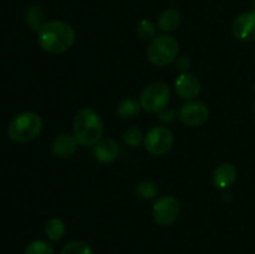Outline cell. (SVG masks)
I'll return each instance as SVG.
<instances>
[{
  "mask_svg": "<svg viewBox=\"0 0 255 254\" xmlns=\"http://www.w3.org/2000/svg\"><path fill=\"white\" fill-rule=\"evenodd\" d=\"M26 22L30 25L32 30L39 31L40 27L42 26V20H44V12L39 6H30L26 11Z\"/></svg>",
  "mask_w": 255,
  "mask_h": 254,
  "instance_id": "cell-19",
  "label": "cell"
},
{
  "mask_svg": "<svg viewBox=\"0 0 255 254\" xmlns=\"http://www.w3.org/2000/svg\"><path fill=\"white\" fill-rule=\"evenodd\" d=\"M181 24V14L176 9H166L158 17V27L164 32L174 31Z\"/></svg>",
  "mask_w": 255,
  "mask_h": 254,
  "instance_id": "cell-14",
  "label": "cell"
},
{
  "mask_svg": "<svg viewBox=\"0 0 255 254\" xmlns=\"http://www.w3.org/2000/svg\"><path fill=\"white\" fill-rule=\"evenodd\" d=\"M252 4H253V7H254V11H255V0H252Z\"/></svg>",
  "mask_w": 255,
  "mask_h": 254,
  "instance_id": "cell-25",
  "label": "cell"
},
{
  "mask_svg": "<svg viewBox=\"0 0 255 254\" xmlns=\"http://www.w3.org/2000/svg\"><path fill=\"white\" fill-rule=\"evenodd\" d=\"M137 34L143 40H153L156 37V27L151 20L142 19L137 25Z\"/></svg>",
  "mask_w": 255,
  "mask_h": 254,
  "instance_id": "cell-22",
  "label": "cell"
},
{
  "mask_svg": "<svg viewBox=\"0 0 255 254\" xmlns=\"http://www.w3.org/2000/svg\"><path fill=\"white\" fill-rule=\"evenodd\" d=\"M181 204L173 196H162L154 202L152 216L154 222L162 227H168L178 219Z\"/></svg>",
  "mask_w": 255,
  "mask_h": 254,
  "instance_id": "cell-7",
  "label": "cell"
},
{
  "mask_svg": "<svg viewBox=\"0 0 255 254\" xmlns=\"http://www.w3.org/2000/svg\"><path fill=\"white\" fill-rule=\"evenodd\" d=\"M234 37L244 42H255V11H246L237 16L232 24Z\"/></svg>",
  "mask_w": 255,
  "mask_h": 254,
  "instance_id": "cell-9",
  "label": "cell"
},
{
  "mask_svg": "<svg viewBox=\"0 0 255 254\" xmlns=\"http://www.w3.org/2000/svg\"><path fill=\"white\" fill-rule=\"evenodd\" d=\"M65 223L60 218H51L45 226V233L51 242H57L65 236Z\"/></svg>",
  "mask_w": 255,
  "mask_h": 254,
  "instance_id": "cell-16",
  "label": "cell"
},
{
  "mask_svg": "<svg viewBox=\"0 0 255 254\" xmlns=\"http://www.w3.org/2000/svg\"><path fill=\"white\" fill-rule=\"evenodd\" d=\"M179 44L171 35H159L151 40L147 49V59L153 66H168L178 57Z\"/></svg>",
  "mask_w": 255,
  "mask_h": 254,
  "instance_id": "cell-4",
  "label": "cell"
},
{
  "mask_svg": "<svg viewBox=\"0 0 255 254\" xmlns=\"http://www.w3.org/2000/svg\"><path fill=\"white\" fill-rule=\"evenodd\" d=\"M181 122L189 127L203 126L209 119V109L201 101H188L181 107L178 112Z\"/></svg>",
  "mask_w": 255,
  "mask_h": 254,
  "instance_id": "cell-8",
  "label": "cell"
},
{
  "mask_svg": "<svg viewBox=\"0 0 255 254\" xmlns=\"http://www.w3.org/2000/svg\"><path fill=\"white\" fill-rule=\"evenodd\" d=\"M238 172L232 163H222L214 169L213 172V183L214 186L221 189H226L233 186L237 181Z\"/></svg>",
  "mask_w": 255,
  "mask_h": 254,
  "instance_id": "cell-13",
  "label": "cell"
},
{
  "mask_svg": "<svg viewBox=\"0 0 255 254\" xmlns=\"http://www.w3.org/2000/svg\"><path fill=\"white\" fill-rule=\"evenodd\" d=\"M174 90L181 99L192 101L201 94L202 85L198 77L189 72H182L174 81Z\"/></svg>",
  "mask_w": 255,
  "mask_h": 254,
  "instance_id": "cell-10",
  "label": "cell"
},
{
  "mask_svg": "<svg viewBox=\"0 0 255 254\" xmlns=\"http://www.w3.org/2000/svg\"><path fill=\"white\" fill-rule=\"evenodd\" d=\"M174 143V136L172 131L167 127L156 126L152 127L144 134V149L152 156H163L168 153Z\"/></svg>",
  "mask_w": 255,
  "mask_h": 254,
  "instance_id": "cell-6",
  "label": "cell"
},
{
  "mask_svg": "<svg viewBox=\"0 0 255 254\" xmlns=\"http://www.w3.org/2000/svg\"><path fill=\"white\" fill-rule=\"evenodd\" d=\"M120 148L119 144L112 138H104L99 141V143L95 144L94 154L96 159L101 163H111L119 157Z\"/></svg>",
  "mask_w": 255,
  "mask_h": 254,
  "instance_id": "cell-11",
  "label": "cell"
},
{
  "mask_svg": "<svg viewBox=\"0 0 255 254\" xmlns=\"http://www.w3.org/2000/svg\"><path fill=\"white\" fill-rule=\"evenodd\" d=\"M136 194L141 199H153L158 194V186L152 181H141L136 186Z\"/></svg>",
  "mask_w": 255,
  "mask_h": 254,
  "instance_id": "cell-17",
  "label": "cell"
},
{
  "mask_svg": "<svg viewBox=\"0 0 255 254\" xmlns=\"http://www.w3.org/2000/svg\"><path fill=\"white\" fill-rule=\"evenodd\" d=\"M141 109V104L136 99H125L117 106V115L122 120H131L139 114Z\"/></svg>",
  "mask_w": 255,
  "mask_h": 254,
  "instance_id": "cell-15",
  "label": "cell"
},
{
  "mask_svg": "<svg viewBox=\"0 0 255 254\" xmlns=\"http://www.w3.org/2000/svg\"><path fill=\"white\" fill-rule=\"evenodd\" d=\"M77 141L74 136L67 133H61L55 137L52 142V152L59 158H70L76 153Z\"/></svg>",
  "mask_w": 255,
  "mask_h": 254,
  "instance_id": "cell-12",
  "label": "cell"
},
{
  "mask_svg": "<svg viewBox=\"0 0 255 254\" xmlns=\"http://www.w3.org/2000/svg\"><path fill=\"white\" fill-rule=\"evenodd\" d=\"M76 34L71 25L61 20L44 22L37 31V42L49 54H62L72 47Z\"/></svg>",
  "mask_w": 255,
  "mask_h": 254,
  "instance_id": "cell-1",
  "label": "cell"
},
{
  "mask_svg": "<svg viewBox=\"0 0 255 254\" xmlns=\"http://www.w3.org/2000/svg\"><path fill=\"white\" fill-rule=\"evenodd\" d=\"M24 254H54V248L45 241H34L27 244Z\"/></svg>",
  "mask_w": 255,
  "mask_h": 254,
  "instance_id": "cell-21",
  "label": "cell"
},
{
  "mask_svg": "<svg viewBox=\"0 0 255 254\" xmlns=\"http://www.w3.org/2000/svg\"><path fill=\"white\" fill-rule=\"evenodd\" d=\"M254 112H255V102H254Z\"/></svg>",
  "mask_w": 255,
  "mask_h": 254,
  "instance_id": "cell-26",
  "label": "cell"
},
{
  "mask_svg": "<svg viewBox=\"0 0 255 254\" xmlns=\"http://www.w3.org/2000/svg\"><path fill=\"white\" fill-rule=\"evenodd\" d=\"M176 66H177V69L181 70L182 72H187L188 71L189 67H191V60H189L187 56L179 57L176 62Z\"/></svg>",
  "mask_w": 255,
  "mask_h": 254,
  "instance_id": "cell-24",
  "label": "cell"
},
{
  "mask_svg": "<svg viewBox=\"0 0 255 254\" xmlns=\"http://www.w3.org/2000/svg\"><path fill=\"white\" fill-rule=\"evenodd\" d=\"M42 119L36 112H21L11 120L7 127L10 139L17 143H27L39 137L42 131Z\"/></svg>",
  "mask_w": 255,
  "mask_h": 254,
  "instance_id": "cell-3",
  "label": "cell"
},
{
  "mask_svg": "<svg viewBox=\"0 0 255 254\" xmlns=\"http://www.w3.org/2000/svg\"><path fill=\"white\" fill-rule=\"evenodd\" d=\"M104 134V122L95 110L82 109L74 119V137L80 146L92 147Z\"/></svg>",
  "mask_w": 255,
  "mask_h": 254,
  "instance_id": "cell-2",
  "label": "cell"
},
{
  "mask_svg": "<svg viewBox=\"0 0 255 254\" xmlns=\"http://www.w3.org/2000/svg\"><path fill=\"white\" fill-rule=\"evenodd\" d=\"M171 100V89L163 82H153L143 89L139 96L141 107L147 112H159Z\"/></svg>",
  "mask_w": 255,
  "mask_h": 254,
  "instance_id": "cell-5",
  "label": "cell"
},
{
  "mask_svg": "<svg viewBox=\"0 0 255 254\" xmlns=\"http://www.w3.org/2000/svg\"><path fill=\"white\" fill-rule=\"evenodd\" d=\"M124 141L125 143L128 144L131 147H137L144 141V134L142 133L141 129L138 127H128L124 133Z\"/></svg>",
  "mask_w": 255,
  "mask_h": 254,
  "instance_id": "cell-20",
  "label": "cell"
},
{
  "mask_svg": "<svg viewBox=\"0 0 255 254\" xmlns=\"http://www.w3.org/2000/svg\"><path fill=\"white\" fill-rule=\"evenodd\" d=\"M60 254H94L91 247L81 241H72L65 244Z\"/></svg>",
  "mask_w": 255,
  "mask_h": 254,
  "instance_id": "cell-18",
  "label": "cell"
},
{
  "mask_svg": "<svg viewBox=\"0 0 255 254\" xmlns=\"http://www.w3.org/2000/svg\"><path fill=\"white\" fill-rule=\"evenodd\" d=\"M158 116H159V120H162V121L172 122L174 119H176V112H174V110L164 107L163 110H161V111L158 112Z\"/></svg>",
  "mask_w": 255,
  "mask_h": 254,
  "instance_id": "cell-23",
  "label": "cell"
}]
</instances>
